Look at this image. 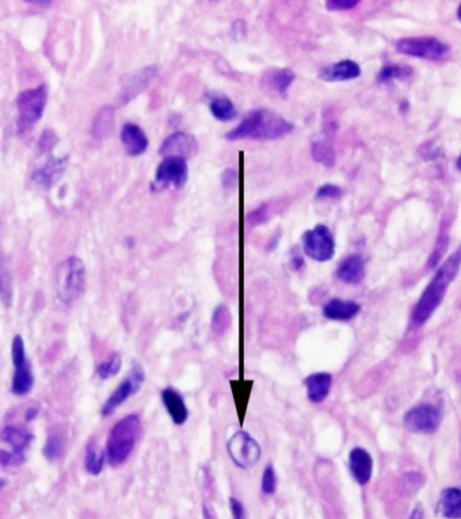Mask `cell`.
Segmentation results:
<instances>
[{
	"label": "cell",
	"mask_w": 461,
	"mask_h": 519,
	"mask_svg": "<svg viewBox=\"0 0 461 519\" xmlns=\"http://www.w3.org/2000/svg\"><path fill=\"white\" fill-rule=\"evenodd\" d=\"M4 485H6V482H4V480H1V479H0V490H1V488H3V487H4Z\"/></svg>",
	"instance_id": "46"
},
{
	"label": "cell",
	"mask_w": 461,
	"mask_h": 519,
	"mask_svg": "<svg viewBox=\"0 0 461 519\" xmlns=\"http://www.w3.org/2000/svg\"><path fill=\"white\" fill-rule=\"evenodd\" d=\"M356 0H330L326 3V8L329 10H351L358 6Z\"/></svg>",
	"instance_id": "40"
},
{
	"label": "cell",
	"mask_w": 461,
	"mask_h": 519,
	"mask_svg": "<svg viewBox=\"0 0 461 519\" xmlns=\"http://www.w3.org/2000/svg\"><path fill=\"white\" fill-rule=\"evenodd\" d=\"M366 273L364 260L360 255H349L345 260H342L336 270L338 278L349 285H356L363 278Z\"/></svg>",
	"instance_id": "23"
},
{
	"label": "cell",
	"mask_w": 461,
	"mask_h": 519,
	"mask_svg": "<svg viewBox=\"0 0 461 519\" xmlns=\"http://www.w3.org/2000/svg\"><path fill=\"white\" fill-rule=\"evenodd\" d=\"M457 18H459V20L461 22V4L459 6V10H457Z\"/></svg>",
	"instance_id": "45"
},
{
	"label": "cell",
	"mask_w": 461,
	"mask_h": 519,
	"mask_svg": "<svg viewBox=\"0 0 461 519\" xmlns=\"http://www.w3.org/2000/svg\"><path fill=\"white\" fill-rule=\"evenodd\" d=\"M68 166V156L51 158L44 166L33 173V181L42 188H51L65 173Z\"/></svg>",
	"instance_id": "15"
},
{
	"label": "cell",
	"mask_w": 461,
	"mask_h": 519,
	"mask_svg": "<svg viewBox=\"0 0 461 519\" xmlns=\"http://www.w3.org/2000/svg\"><path fill=\"white\" fill-rule=\"evenodd\" d=\"M294 130L290 121L270 109H255L246 115L239 126L229 131L225 138L228 140L256 139V140H275L289 135Z\"/></svg>",
	"instance_id": "1"
},
{
	"label": "cell",
	"mask_w": 461,
	"mask_h": 519,
	"mask_svg": "<svg viewBox=\"0 0 461 519\" xmlns=\"http://www.w3.org/2000/svg\"><path fill=\"white\" fill-rule=\"evenodd\" d=\"M374 461L371 454L363 448H354L349 453V469L359 485H367L373 476Z\"/></svg>",
	"instance_id": "18"
},
{
	"label": "cell",
	"mask_w": 461,
	"mask_h": 519,
	"mask_svg": "<svg viewBox=\"0 0 461 519\" xmlns=\"http://www.w3.org/2000/svg\"><path fill=\"white\" fill-rule=\"evenodd\" d=\"M304 384L307 387V398L314 403H320L330 391L332 375L329 372H316L309 375Z\"/></svg>",
	"instance_id": "22"
},
{
	"label": "cell",
	"mask_w": 461,
	"mask_h": 519,
	"mask_svg": "<svg viewBox=\"0 0 461 519\" xmlns=\"http://www.w3.org/2000/svg\"><path fill=\"white\" fill-rule=\"evenodd\" d=\"M188 181L187 159L178 156H168L159 163L155 172V189L159 188H182Z\"/></svg>",
	"instance_id": "8"
},
{
	"label": "cell",
	"mask_w": 461,
	"mask_h": 519,
	"mask_svg": "<svg viewBox=\"0 0 461 519\" xmlns=\"http://www.w3.org/2000/svg\"><path fill=\"white\" fill-rule=\"evenodd\" d=\"M104 467V453L93 444L88 445L86 456V469L91 475H99Z\"/></svg>",
	"instance_id": "31"
},
{
	"label": "cell",
	"mask_w": 461,
	"mask_h": 519,
	"mask_svg": "<svg viewBox=\"0 0 461 519\" xmlns=\"http://www.w3.org/2000/svg\"><path fill=\"white\" fill-rule=\"evenodd\" d=\"M112 128H114V108L102 107L92 124V134L95 138L102 139L111 133Z\"/></svg>",
	"instance_id": "28"
},
{
	"label": "cell",
	"mask_w": 461,
	"mask_h": 519,
	"mask_svg": "<svg viewBox=\"0 0 461 519\" xmlns=\"http://www.w3.org/2000/svg\"><path fill=\"white\" fill-rule=\"evenodd\" d=\"M456 165H457V169L460 170L461 172V156H459V159H457V162H456Z\"/></svg>",
	"instance_id": "44"
},
{
	"label": "cell",
	"mask_w": 461,
	"mask_h": 519,
	"mask_svg": "<svg viewBox=\"0 0 461 519\" xmlns=\"http://www.w3.org/2000/svg\"><path fill=\"white\" fill-rule=\"evenodd\" d=\"M197 151H199L197 139L188 133H182V131H177L171 134V137L165 139L159 150L161 156L163 158L178 156L182 159L196 156Z\"/></svg>",
	"instance_id": "14"
},
{
	"label": "cell",
	"mask_w": 461,
	"mask_h": 519,
	"mask_svg": "<svg viewBox=\"0 0 461 519\" xmlns=\"http://www.w3.org/2000/svg\"><path fill=\"white\" fill-rule=\"evenodd\" d=\"M35 415H36V409L33 407V410H32V409H29V410H27L26 418H27V419H34Z\"/></svg>",
	"instance_id": "43"
},
{
	"label": "cell",
	"mask_w": 461,
	"mask_h": 519,
	"mask_svg": "<svg viewBox=\"0 0 461 519\" xmlns=\"http://www.w3.org/2000/svg\"><path fill=\"white\" fill-rule=\"evenodd\" d=\"M396 49L402 54H408V55L417 57V58L432 60V61L443 58L449 50L444 42L433 36L399 39L396 42Z\"/></svg>",
	"instance_id": "9"
},
{
	"label": "cell",
	"mask_w": 461,
	"mask_h": 519,
	"mask_svg": "<svg viewBox=\"0 0 461 519\" xmlns=\"http://www.w3.org/2000/svg\"><path fill=\"white\" fill-rule=\"evenodd\" d=\"M120 368H121V358L119 353H114L105 362L98 365L96 374L100 379H109L119 372Z\"/></svg>",
	"instance_id": "32"
},
{
	"label": "cell",
	"mask_w": 461,
	"mask_h": 519,
	"mask_svg": "<svg viewBox=\"0 0 461 519\" xmlns=\"http://www.w3.org/2000/svg\"><path fill=\"white\" fill-rule=\"evenodd\" d=\"M0 299L6 308L13 302V277L8 260L0 248Z\"/></svg>",
	"instance_id": "27"
},
{
	"label": "cell",
	"mask_w": 461,
	"mask_h": 519,
	"mask_svg": "<svg viewBox=\"0 0 461 519\" xmlns=\"http://www.w3.org/2000/svg\"><path fill=\"white\" fill-rule=\"evenodd\" d=\"M328 130L329 131L325 133L324 138L314 140L312 143V156L316 162L328 166V168H332L336 162V153H335L333 142L329 138V134L333 133V128L328 127Z\"/></svg>",
	"instance_id": "24"
},
{
	"label": "cell",
	"mask_w": 461,
	"mask_h": 519,
	"mask_svg": "<svg viewBox=\"0 0 461 519\" xmlns=\"http://www.w3.org/2000/svg\"><path fill=\"white\" fill-rule=\"evenodd\" d=\"M161 398L163 402V406L171 415V421L175 425H184L188 419L189 412L182 396L173 387H166L162 390Z\"/></svg>",
	"instance_id": "19"
},
{
	"label": "cell",
	"mask_w": 461,
	"mask_h": 519,
	"mask_svg": "<svg viewBox=\"0 0 461 519\" xmlns=\"http://www.w3.org/2000/svg\"><path fill=\"white\" fill-rule=\"evenodd\" d=\"M211 112L212 115L220 121H234L236 116H238V109L234 105V103L228 99V97H215L212 102H211Z\"/></svg>",
	"instance_id": "29"
},
{
	"label": "cell",
	"mask_w": 461,
	"mask_h": 519,
	"mask_svg": "<svg viewBox=\"0 0 461 519\" xmlns=\"http://www.w3.org/2000/svg\"><path fill=\"white\" fill-rule=\"evenodd\" d=\"M304 251L310 260L328 262L332 260L336 250L335 236L324 224L316 225L304 234Z\"/></svg>",
	"instance_id": "7"
},
{
	"label": "cell",
	"mask_w": 461,
	"mask_h": 519,
	"mask_svg": "<svg viewBox=\"0 0 461 519\" xmlns=\"http://www.w3.org/2000/svg\"><path fill=\"white\" fill-rule=\"evenodd\" d=\"M229 507L234 519H246L244 506L236 498H229Z\"/></svg>",
	"instance_id": "41"
},
{
	"label": "cell",
	"mask_w": 461,
	"mask_h": 519,
	"mask_svg": "<svg viewBox=\"0 0 461 519\" xmlns=\"http://www.w3.org/2000/svg\"><path fill=\"white\" fill-rule=\"evenodd\" d=\"M295 80V74L290 69H270L262 76V87L276 96H286L288 89Z\"/></svg>",
	"instance_id": "17"
},
{
	"label": "cell",
	"mask_w": 461,
	"mask_h": 519,
	"mask_svg": "<svg viewBox=\"0 0 461 519\" xmlns=\"http://www.w3.org/2000/svg\"><path fill=\"white\" fill-rule=\"evenodd\" d=\"M62 450H64V438H62V434L58 432L51 433L49 438H48V443L45 445V450H44L45 456L49 460H54V459H57V457H60L62 454Z\"/></svg>",
	"instance_id": "34"
},
{
	"label": "cell",
	"mask_w": 461,
	"mask_h": 519,
	"mask_svg": "<svg viewBox=\"0 0 461 519\" xmlns=\"http://www.w3.org/2000/svg\"><path fill=\"white\" fill-rule=\"evenodd\" d=\"M276 490V475L273 466H267L262 476V491L266 495H272Z\"/></svg>",
	"instance_id": "36"
},
{
	"label": "cell",
	"mask_w": 461,
	"mask_h": 519,
	"mask_svg": "<svg viewBox=\"0 0 461 519\" xmlns=\"http://www.w3.org/2000/svg\"><path fill=\"white\" fill-rule=\"evenodd\" d=\"M439 511L449 519H461V490L448 488L439 501Z\"/></svg>",
	"instance_id": "25"
},
{
	"label": "cell",
	"mask_w": 461,
	"mask_h": 519,
	"mask_svg": "<svg viewBox=\"0 0 461 519\" xmlns=\"http://www.w3.org/2000/svg\"><path fill=\"white\" fill-rule=\"evenodd\" d=\"M48 103V87L39 86L34 89L23 90L18 95V130L27 131L44 115Z\"/></svg>",
	"instance_id": "5"
},
{
	"label": "cell",
	"mask_w": 461,
	"mask_h": 519,
	"mask_svg": "<svg viewBox=\"0 0 461 519\" xmlns=\"http://www.w3.org/2000/svg\"><path fill=\"white\" fill-rule=\"evenodd\" d=\"M267 219H269V208L267 205H260L253 213L247 216V223L251 225L262 224Z\"/></svg>",
	"instance_id": "39"
},
{
	"label": "cell",
	"mask_w": 461,
	"mask_h": 519,
	"mask_svg": "<svg viewBox=\"0 0 461 519\" xmlns=\"http://www.w3.org/2000/svg\"><path fill=\"white\" fill-rule=\"evenodd\" d=\"M361 70L355 61L344 60L332 64L320 72V79L325 81H348L358 79Z\"/></svg>",
	"instance_id": "20"
},
{
	"label": "cell",
	"mask_w": 461,
	"mask_h": 519,
	"mask_svg": "<svg viewBox=\"0 0 461 519\" xmlns=\"http://www.w3.org/2000/svg\"><path fill=\"white\" fill-rule=\"evenodd\" d=\"M121 143L124 146V150L128 156H142L147 147H149V139L143 130L134 124V123H126L121 128Z\"/></svg>",
	"instance_id": "16"
},
{
	"label": "cell",
	"mask_w": 461,
	"mask_h": 519,
	"mask_svg": "<svg viewBox=\"0 0 461 519\" xmlns=\"http://www.w3.org/2000/svg\"><path fill=\"white\" fill-rule=\"evenodd\" d=\"M461 264V251L455 252L449 260L445 262L437 274L427 285L425 292L421 295L413 314V320L417 325H421L439 308L444 298L445 292L450 282L455 279Z\"/></svg>",
	"instance_id": "2"
},
{
	"label": "cell",
	"mask_w": 461,
	"mask_h": 519,
	"mask_svg": "<svg viewBox=\"0 0 461 519\" xmlns=\"http://www.w3.org/2000/svg\"><path fill=\"white\" fill-rule=\"evenodd\" d=\"M424 518V508H422V506H417L415 508H414V511L411 513V515H410L409 518L408 519H422Z\"/></svg>",
	"instance_id": "42"
},
{
	"label": "cell",
	"mask_w": 461,
	"mask_h": 519,
	"mask_svg": "<svg viewBox=\"0 0 461 519\" xmlns=\"http://www.w3.org/2000/svg\"><path fill=\"white\" fill-rule=\"evenodd\" d=\"M229 327H231V314L225 305H220L213 313L212 329L216 335H222Z\"/></svg>",
	"instance_id": "33"
},
{
	"label": "cell",
	"mask_w": 461,
	"mask_h": 519,
	"mask_svg": "<svg viewBox=\"0 0 461 519\" xmlns=\"http://www.w3.org/2000/svg\"><path fill=\"white\" fill-rule=\"evenodd\" d=\"M413 74V69L406 65H396V64H387L385 65L378 74V81L380 84L390 83L393 80H406Z\"/></svg>",
	"instance_id": "30"
},
{
	"label": "cell",
	"mask_w": 461,
	"mask_h": 519,
	"mask_svg": "<svg viewBox=\"0 0 461 519\" xmlns=\"http://www.w3.org/2000/svg\"><path fill=\"white\" fill-rule=\"evenodd\" d=\"M142 433V424L135 414L127 415L111 429L107 441V459L109 464L119 466L124 463L137 444Z\"/></svg>",
	"instance_id": "3"
},
{
	"label": "cell",
	"mask_w": 461,
	"mask_h": 519,
	"mask_svg": "<svg viewBox=\"0 0 461 519\" xmlns=\"http://www.w3.org/2000/svg\"><path fill=\"white\" fill-rule=\"evenodd\" d=\"M25 461V453H18V452H7V450H0V464L1 466H19Z\"/></svg>",
	"instance_id": "37"
},
{
	"label": "cell",
	"mask_w": 461,
	"mask_h": 519,
	"mask_svg": "<svg viewBox=\"0 0 461 519\" xmlns=\"http://www.w3.org/2000/svg\"><path fill=\"white\" fill-rule=\"evenodd\" d=\"M440 421L439 410L429 405L417 406L405 415V426L414 433H433L439 428Z\"/></svg>",
	"instance_id": "13"
},
{
	"label": "cell",
	"mask_w": 461,
	"mask_h": 519,
	"mask_svg": "<svg viewBox=\"0 0 461 519\" xmlns=\"http://www.w3.org/2000/svg\"><path fill=\"white\" fill-rule=\"evenodd\" d=\"M227 450L232 461L243 469L255 467L262 456V450L255 438L243 431L235 433L228 440Z\"/></svg>",
	"instance_id": "6"
},
{
	"label": "cell",
	"mask_w": 461,
	"mask_h": 519,
	"mask_svg": "<svg viewBox=\"0 0 461 519\" xmlns=\"http://www.w3.org/2000/svg\"><path fill=\"white\" fill-rule=\"evenodd\" d=\"M143 382H145V371L139 364H135L131 372L128 374V377L120 383L116 390L109 396V398L107 399V402L102 407V414H112L120 405H123L133 394H137Z\"/></svg>",
	"instance_id": "11"
},
{
	"label": "cell",
	"mask_w": 461,
	"mask_h": 519,
	"mask_svg": "<svg viewBox=\"0 0 461 519\" xmlns=\"http://www.w3.org/2000/svg\"><path fill=\"white\" fill-rule=\"evenodd\" d=\"M342 188L332 185V184H325L319 191H316V198L319 200H326V198H339L342 197Z\"/></svg>",
	"instance_id": "38"
},
{
	"label": "cell",
	"mask_w": 461,
	"mask_h": 519,
	"mask_svg": "<svg viewBox=\"0 0 461 519\" xmlns=\"http://www.w3.org/2000/svg\"><path fill=\"white\" fill-rule=\"evenodd\" d=\"M0 437L4 443L11 445L13 452H18V453H25V450L30 445L33 440V436L30 433L18 426L6 428L0 434Z\"/></svg>",
	"instance_id": "26"
},
{
	"label": "cell",
	"mask_w": 461,
	"mask_h": 519,
	"mask_svg": "<svg viewBox=\"0 0 461 519\" xmlns=\"http://www.w3.org/2000/svg\"><path fill=\"white\" fill-rule=\"evenodd\" d=\"M156 73H158V68L155 65H150V67H146V68H142V69H138L127 74L121 81L119 95L120 104H127L134 97H137L138 95L143 92L153 81Z\"/></svg>",
	"instance_id": "12"
},
{
	"label": "cell",
	"mask_w": 461,
	"mask_h": 519,
	"mask_svg": "<svg viewBox=\"0 0 461 519\" xmlns=\"http://www.w3.org/2000/svg\"><path fill=\"white\" fill-rule=\"evenodd\" d=\"M57 142H58V137L55 135V133L51 130H45L38 140V151L41 154L49 153L55 147Z\"/></svg>",
	"instance_id": "35"
},
{
	"label": "cell",
	"mask_w": 461,
	"mask_h": 519,
	"mask_svg": "<svg viewBox=\"0 0 461 519\" xmlns=\"http://www.w3.org/2000/svg\"><path fill=\"white\" fill-rule=\"evenodd\" d=\"M86 289V266L77 257L64 260L55 271V290L58 298L70 305L76 302Z\"/></svg>",
	"instance_id": "4"
},
{
	"label": "cell",
	"mask_w": 461,
	"mask_h": 519,
	"mask_svg": "<svg viewBox=\"0 0 461 519\" xmlns=\"http://www.w3.org/2000/svg\"><path fill=\"white\" fill-rule=\"evenodd\" d=\"M13 362H14V378L11 390L17 396H26L34 384V377L30 362L26 358L23 339L15 336L13 340Z\"/></svg>",
	"instance_id": "10"
},
{
	"label": "cell",
	"mask_w": 461,
	"mask_h": 519,
	"mask_svg": "<svg viewBox=\"0 0 461 519\" xmlns=\"http://www.w3.org/2000/svg\"><path fill=\"white\" fill-rule=\"evenodd\" d=\"M360 311V305L354 301H344L333 298L323 308L325 318L333 321H349Z\"/></svg>",
	"instance_id": "21"
}]
</instances>
